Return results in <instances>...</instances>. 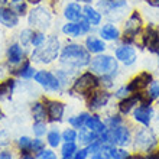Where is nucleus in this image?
<instances>
[{"label": "nucleus", "mask_w": 159, "mask_h": 159, "mask_svg": "<svg viewBox=\"0 0 159 159\" xmlns=\"http://www.w3.org/2000/svg\"><path fill=\"white\" fill-rule=\"evenodd\" d=\"M58 59L61 67L80 71V70L88 67V64L91 61V54L87 51L84 43L67 42L65 45H62V49H61Z\"/></svg>", "instance_id": "1"}, {"label": "nucleus", "mask_w": 159, "mask_h": 159, "mask_svg": "<svg viewBox=\"0 0 159 159\" xmlns=\"http://www.w3.org/2000/svg\"><path fill=\"white\" fill-rule=\"evenodd\" d=\"M61 49H62V43H61L59 38L57 35H49L43 45L39 48H34L30 51L29 59L34 64L49 65L59 58Z\"/></svg>", "instance_id": "2"}, {"label": "nucleus", "mask_w": 159, "mask_h": 159, "mask_svg": "<svg viewBox=\"0 0 159 159\" xmlns=\"http://www.w3.org/2000/svg\"><path fill=\"white\" fill-rule=\"evenodd\" d=\"M28 25L34 30L46 32L52 28L54 23V10L49 7V4H38L29 10L28 13Z\"/></svg>", "instance_id": "3"}, {"label": "nucleus", "mask_w": 159, "mask_h": 159, "mask_svg": "<svg viewBox=\"0 0 159 159\" xmlns=\"http://www.w3.org/2000/svg\"><path fill=\"white\" fill-rule=\"evenodd\" d=\"M88 71L96 74L97 77L101 75H117L119 74V61L114 55L110 54H97L94 55L88 64Z\"/></svg>", "instance_id": "4"}, {"label": "nucleus", "mask_w": 159, "mask_h": 159, "mask_svg": "<svg viewBox=\"0 0 159 159\" xmlns=\"http://www.w3.org/2000/svg\"><path fill=\"white\" fill-rule=\"evenodd\" d=\"M96 88H98V77L91 71L81 72L74 78L70 85V93L77 96L88 97Z\"/></svg>", "instance_id": "5"}, {"label": "nucleus", "mask_w": 159, "mask_h": 159, "mask_svg": "<svg viewBox=\"0 0 159 159\" xmlns=\"http://www.w3.org/2000/svg\"><path fill=\"white\" fill-rule=\"evenodd\" d=\"M158 143V139H156V134L152 129H149L148 126L139 129L134 134V140H133V148L134 151L139 152H151L153 148L156 146Z\"/></svg>", "instance_id": "6"}, {"label": "nucleus", "mask_w": 159, "mask_h": 159, "mask_svg": "<svg viewBox=\"0 0 159 159\" xmlns=\"http://www.w3.org/2000/svg\"><path fill=\"white\" fill-rule=\"evenodd\" d=\"M34 80H35V83L38 84V85H41L45 91L58 93L62 90V85L59 83V80L57 78L55 72L48 71V70H39V71H36Z\"/></svg>", "instance_id": "7"}, {"label": "nucleus", "mask_w": 159, "mask_h": 159, "mask_svg": "<svg viewBox=\"0 0 159 159\" xmlns=\"http://www.w3.org/2000/svg\"><path fill=\"white\" fill-rule=\"evenodd\" d=\"M143 48H146L151 54H159V26L149 23L142 30Z\"/></svg>", "instance_id": "8"}, {"label": "nucleus", "mask_w": 159, "mask_h": 159, "mask_svg": "<svg viewBox=\"0 0 159 159\" xmlns=\"http://www.w3.org/2000/svg\"><path fill=\"white\" fill-rule=\"evenodd\" d=\"M114 57L119 61V64H123L125 67H132L138 61V52L134 49V46L129 45V43H123V42H120L116 46Z\"/></svg>", "instance_id": "9"}, {"label": "nucleus", "mask_w": 159, "mask_h": 159, "mask_svg": "<svg viewBox=\"0 0 159 159\" xmlns=\"http://www.w3.org/2000/svg\"><path fill=\"white\" fill-rule=\"evenodd\" d=\"M6 57H7V64L10 67H19L23 61H26V48L19 43V42H12L6 49Z\"/></svg>", "instance_id": "10"}, {"label": "nucleus", "mask_w": 159, "mask_h": 159, "mask_svg": "<svg viewBox=\"0 0 159 159\" xmlns=\"http://www.w3.org/2000/svg\"><path fill=\"white\" fill-rule=\"evenodd\" d=\"M97 35L106 42H120L121 30L113 22H106L97 28Z\"/></svg>", "instance_id": "11"}, {"label": "nucleus", "mask_w": 159, "mask_h": 159, "mask_svg": "<svg viewBox=\"0 0 159 159\" xmlns=\"http://www.w3.org/2000/svg\"><path fill=\"white\" fill-rule=\"evenodd\" d=\"M110 98H111V94H110L107 90H104V88H96L94 91L88 96V109L90 110H101L103 107H106V106L109 104Z\"/></svg>", "instance_id": "12"}, {"label": "nucleus", "mask_w": 159, "mask_h": 159, "mask_svg": "<svg viewBox=\"0 0 159 159\" xmlns=\"http://www.w3.org/2000/svg\"><path fill=\"white\" fill-rule=\"evenodd\" d=\"M152 81H153V77H152L151 72L143 71V72H139L138 75H134L133 78L130 80L127 87L132 91V94L133 93H142L145 90H148V87L151 85Z\"/></svg>", "instance_id": "13"}, {"label": "nucleus", "mask_w": 159, "mask_h": 159, "mask_svg": "<svg viewBox=\"0 0 159 159\" xmlns=\"http://www.w3.org/2000/svg\"><path fill=\"white\" fill-rule=\"evenodd\" d=\"M153 117V109L151 103H140L133 109V119L143 126H149Z\"/></svg>", "instance_id": "14"}, {"label": "nucleus", "mask_w": 159, "mask_h": 159, "mask_svg": "<svg viewBox=\"0 0 159 159\" xmlns=\"http://www.w3.org/2000/svg\"><path fill=\"white\" fill-rule=\"evenodd\" d=\"M84 46L87 48V51L93 55L97 54H103L106 49H107V45H106V41L98 36L96 34H88L85 35V39H84Z\"/></svg>", "instance_id": "15"}, {"label": "nucleus", "mask_w": 159, "mask_h": 159, "mask_svg": "<svg viewBox=\"0 0 159 159\" xmlns=\"http://www.w3.org/2000/svg\"><path fill=\"white\" fill-rule=\"evenodd\" d=\"M19 22H20V17L15 13V10L10 6L0 7V25H3L7 29H15L17 28Z\"/></svg>", "instance_id": "16"}, {"label": "nucleus", "mask_w": 159, "mask_h": 159, "mask_svg": "<svg viewBox=\"0 0 159 159\" xmlns=\"http://www.w3.org/2000/svg\"><path fill=\"white\" fill-rule=\"evenodd\" d=\"M46 107V116L51 121H61L65 113V104L57 100H45Z\"/></svg>", "instance_id": "17"}, {"label": "nucleus", "mask_w": 159, "mask_h": 159, "mask_svg": "<svg viewBox=\"0 0 159 159\" xmlns=\"http://www.w3.org/2000/svg\"><path fill=\"white\" fill-rule=\"evenodd\" d=\"M62 16L67 22H78L83 17V4L77 2L65 3L62 7Z\"/></svg>", "instance_id": "18"}, {"label": "nucleus", "mask_w": 159, "mask_h": 159, "mask_svg": "<svg viewBox=\"0 0 159 159\" xmlns=\"http://www.w3.org/2000/svg\"><path fill=\"white\" fill-rule=\"evenodd\" d=\"M83 16L91 23L93 28H98L103 23L104 16L98 12V9L93 4H84L83 6Z\"/></svg>", "instance_id": "19"}, {"label": "nucleus", "mask_w": 159, "mask_h": 159, "mask_svg": "<svg viewBox=\"0 0 159 159\" xmlns=\"http://www.w3.org/2000/svg\"><path fill=\"white\" fill-rule=\"evenodd\" d=\"M35 74H36V68H35V65L32 64V61L29 58L23 61L16 70V75L20 77L22 80H32L35 77Z\"/></svg>", "instance_id": "20"}, {"label": "nucleus", "mask_w": 159, "mask_h": 159, "mask_svg": "<svg viewBox=\"0 0 159 159\" xmlns=\"http://www.w3.org/2000/svg\"><path fill=\"white\" fill-rule=\"evenodd\" d=\"M61 34H62L64 36H67V38H72V39L84 36L78 22H65V23L61 26Z\"/></svg>", "instance_id": "21"}, {"label": "nucleus", "mask_w": 159, "mask_h": 159, "mask_svg": "<svg viewBox=\"0 0 159 159\" xmlns=\"http://www.w3.org/2000/svg\"><path fill=\"white\" fill-rule=\"evenodd\" d=\"M85 127L90 129L91 132H94V133H97V134H101L106 129H107L106 123L101 120L98 116H96V114H93V116H88L87 117V120H85Z\"/></svg>", "instance_id": "22"}, {"label": "nucleus", "mask_w": 159, "mask_h": 159, "mask_svg": "<svg viewBox=\"0 0 159 159\" xmlns=\"http://www.w3.org/2000/svg\"><path fill=\"white\" fill-rule=\"evenodd\" d=\"M98 136L100 134H97V133H94V132H91L90 129H87L85 126L84 127H81L80 129V132H78V142L81 143V145H84V146H88V145H91L94 140H97L98 139Z\"/></svg>", "instance_id": "23"}, {"label": "nucleus", "mask_w": 159, "mask_h": 159, "mask_svg": "<svg viewBox=\"0 0 159 159\" xmlns=\"http://www.w3.org/2000/svg\"><path fill=\"white\" fill-rule=\"evenodd\" d=\"M9 6L15 10V13L19 17L28 16V13H29V3L26 0H10Z\"/></svg>", "instance_id": "24"}, {"label": "nucleus", "mask_w": 159, "mask_h": 159, "mask_svg": "<svg viewBox=\"0 0 159 159\" xmlns=\"http://www.w3.org/2000/svg\"><path fill=\"white\" fill-rule=\"evenodd\" d=\"M34 34H35V30L28 26V28H25V29H22L20 32H19V41L17 42H19L23 48H29V46H32Z\"/></svg>", "instance_id": "25"}, {"label": "nucleus", "mask_w": 159, "mask_h": 159, "mask_svg": "<svg viewBox=\"0 0 159 159\" xmlns=\"http://www.w3.org/2000/svg\"><path fill=\"white\" fill-rule=\"evenodd\" d=\"M32 116H34V119L36 121H43L45 120V117H48L46 116V107L42 103H35L34 106H32Z\"/></svg>", "instance_id": "26"}, {"label": "nucleus", "mask_w": 159, "mask_h": 159, "mask_svg": "<svg viewBox=\"0 0 159 159\" xmlns=\"http://www.w3.org/2000/svg\"><path fill=\"white\" fill-rule=\"evenodd\" d=\"M90 116L88 113H85V111H83V113L77 114V116H72V117L68 119V123L74 127V129H81V127H84L85 126V120H87V117Z\"/></svg>", "instance_id": "27"}, {"label": "nucleus", "mask_w": 159, "mask_h": 159, "mask_svg": "<svg viewBox=\"0 0 159 159\" xmlns=\"http://www.w3.org/2000/svg\"><path fill=\"white\" fill-rule=\"evenodd\" d=\"M16 87V81L15 80H6L0 83V97H7L13 93Z\"/></svg>", "instance_id": "28"}, {"label": "nucleus", "mask_w": 159, "mask_h": 159, "mask_svg": "<svg viewBox=\"0 0 159 159\" xmlns=\"http://www.w3.org/2000/svg\"><path fill=\"white\" fill-rule=\"evenodd\" d=\"M61 140H62V136L58 132V129H54L48 132V136H46V142L51 148H58L61 145Z\"/></svg>", "instance_id": "29"}, {"label": "nucleus", "mask_w": 159, "mask_h": 159, "mask_svg": "<svg viewBox=\"0 0 159 159\" xmlns=\"http://www.w3.org/2000/svg\"><path fill=\"white\" fill-rule=\"evenodd\" d=\"M77 151H78V148H77L75 142H64L62 148H61V155L64 158H72Z\"/></svg>", "instance_id": "30"}, {"label": "nucleus", "mask_w": 159, "mask_h": 159, "mask_svg": "<svg viewBox=\"0 0 159 159\" xmlns=\"http://www.w3.org/2000/svg\"><path fill=\"white\" fill-rule=\"evenodd\" d=\"M48 35L45 32H41V30H35L34 38H32V48H39L46 42Z\"/></svg>", "instance_id": "31"}, {"label": "nucleus", "mask_w": 159, "mask_h": 159, "mask_svg": "<svg viewBox=\"0 0 159 159\" xmlns=\"http://www.w3.org/2000/svg\"><path fill=\"white\" fill-rule=\"evenodd\" d=\"M32 130H34V134L36 138H42V136L48 132V127H46L45 121H35Z\"/></svg>", "instance_id": "32"}, {"label": "nucleus", "mask_w": 159, "mask_h": 159, "mask_svg": "<svg viewBox=\"0 0 159 159\" xmlns=\"http://www.w3.org/2000/svg\"><path fill=\"white\" fill-rule=\"evenodd\" d=\"M32 140H34V139L28 138V136H22V138H19V140H17L19 149L23 151V152H29L30 149H32Z\"/></svg>", "instance_id": "33"}, {"label": "nucleus", "mask_w": 159, "mask_h": 159, "mask_svg": "<svg viewBox=\"0 0 159 159\" xmlns=\"http://www.w3.org/2000/svg\"><path fill=\"white\" fill-rule=\"evenodd\" d=\"M61 136H62L64 142H75L78 138V132H75L74 129H65Z\"/></svg>", "instance_id": "34"}, {"label": "nucleus", "mask_w": 159, "mask_h": 159, "mask_svg": "<svg viewBox=\"0 0 159 159\" xmlns=\"http://www.w3.org/2000/svg\"><path fill=\"white\" fill-rule=\"evenodd\" d=\"M78 23H80V28H81V32H83L84 36H85V35H88V34H91L93 29H94V28L91 26V23H90V22H88L84 16L78 20Z\"/></svg>", "instance_id": "35"}, {"label": "nucleus", "mask_w": 159, "mask_h": 159, "mask_svg": "<svg viewBox=\"0 0 159 159\" xmlns=\"http://www.w3.org/2000/svg\"><path fill=\"white\" fill-rule=\"evenodd\" d=\"M104 123L107 127H116V126L123 125V119H121L119 114H114V116H109V117L106 119Z\"/></svg>", "instance_id": "36"}, {"label": "nucleus", "mask_w": 159, "mask_h": 159, "mask_svg": "<svg viewBox=\"0 0 159 159\" xmlns=\"http://www.w3.org/2000/svg\"><path fill=\"white\" fill-rule=\"evenodd\" d=\"M130 94H132V91L129 90L127 85H121V87H119L117 90L114 91V97H116V98H120V100H123V98H126V97H129Z\"/></svg>", "instance_id": "37"}, {"label": "nucleus", "mask_w": 159, "mask_h": 159, "mask_svg": "<svg viewBox=\"0 0 159 159\" xmlns=\"http://www.w3.org/2000/svg\"><path fill=\"white\" fill-rule=\"evenodd\" d=\"M45 149V142L42 140L41 138H36L32 140V149H30V152H36V153H39L41 151H43Z\"/></svg>", "instance_id": "38"}, {"label": "nucleus", "mask_w": 159, "mask_h": 159, "mask_svg": "<svg viewBox=\"0 0 159 159\" xmlns=\"http://www.w3.org/2000/svg\"><path fill=\"white\" fill-rule=\"evenodd\" d=\"M36 159H57V155L51 149H43V151H41L38 153V158Z\"/></svg>", "instance_id": "39"}, {"label": "nucleus", "mask_w": 159, "mask_h": 159, "mask_svg": "<svg viewBox=\"0 0 159 159\" xmlns=\"http://www.w3.org/2000/svg\"><path fill=\"white\" fill-rule=\"evenodd\" d=\"M88 151H87V148H84V149H78V151L74 153V156L72 158L74 159H87L88 158Z\"/></svg>", "instance_id": "40"}, {"label": "nucleus", "mask_w": 159, "mask_h": 159, "mask_svg": "<svg viewBox=\"0 0 159 159\" xmlns=\"http://www.w3.org/2000/svg\"><path fill=\"white\" fill-rule=\"evenodd\" d=\"M9 142H10L9 134L3 129H0V146H6V145H9Z\"/></svg>", "instance_id": "41"}, {"label": "nucleus", "mask_w": 159, "mask_h": 159, "mask_svg": "<svg viewBox=\"0 0 159 159\" xmlns=\"http://www.w3.org/2000/svg\"><path fill=\"white\" fill-rule=\"evenodd\" d=\"M90 159H111L109 156V153L106 151H103V152H98V153H94V155H91V158Z\"/></svg>", "instance_id": "42"}, {"label": "nucleus", "mask_w": 159, "mask_h": 159, "mask_svg": "<svg viewBox=\"0 0 159 159\" xmlns=\"http://www.w3.org/2000/svg\"><path fill=\"white\" fill-rule=\"evenodd\" d=\"M145 3L152 9H159V0H143Z\"/></svg>", "instance_id": "43"}, {"label": "nucleus", "mask_w": 159, "mask_h": 159, "mask_svg": "<svg viewBox=\"0 0 159 159\" xmlns=\"http://www.w3.org/2000/svg\"><path fill=\"white\" fill-rule=\"evenodd\" d=\"M0 159H13L12 158V153H10V152H2V153H0Z\"/></svg>", "instance_id": "44"}, {"label": "nucleus", "mask_w": 159, "mask_h": 159, "mask_svg": "<svg viewBox=\"0 0 159 159\" xmlns=\"http://www.w3.org/2000/svg\"><path fill=\"white\" fill-rule=\"evenodd\" d=\"M74 2H77V3H80V4H93L94 3V0H74Z\"/></svg>", "instance_id": "45"}, {"label": "nucleus", "mask_w": 159, "mask_h": 159, "mask_svg": "<svg viewBox=\"0 0 159 159\" xmlns=\"http://www.w3.org/2000/svg\"><path fill=\"white\" fill-rule=\"evenodd\" d=\"M29 4H32V6H38V4H41V2H43V0H26Z\"/></svg>", "instance_id": "46"}, {"label": "nucleus", "mask_w": 159, "mask_h": 159, "mask_svg": "<svg viewBox=\"0 0 159 159\" xmlns=\"http://www.w3.org/2000/svg\"><path fill=\"white\" fill-rule=\"evenodd\" d=\"M9 2H10V0H0V7H3V6H9Z\"/></svg>", "instance_id": "47"}, {"label": "nucleus", "mask_w": 159, "mask_h": 159, "mask_svg": "<svg viewBox=\"0 0 159 159\" xmlns=\"http://www.w3.org/2000/svg\"><path fill=\"white\" fill-rule=\"evenodd\" d=\"M22 159H36V158H34V156H32V155H25V156H23V158H22Z\"/></svg>", "instance_id": "48"}, {"label": "nucleus", "mask_w": 159, "mask_h": 159, "mask_svg": "<svg viewBox=\"0 0 159 159\" xmlns=\"http://www.w3.org/2000/svg\"><path fill=\"white\" fill-rule=\"evenodd\" d=\"M3 119V111H2V109H0V120Z\"/></svg>", "instance_id": "49"}, {"label": "nucleus", "mask_w": 159, "mask_h": 159, "mask_svg": "<svg viewBox=\"0 0 159 159\" xmlns=\"http://www.w3.org/2000/svg\"><path fill=\"white\" fill-rule=\"evenodd\" d=\"M158 65H159V59H158Z\"/></svg>", "instance_id": "50"}, {"label": "nucleus", "mask_w": 159, "mask_h": 159, "mask_svg": "<svg viewBox=\"0 0 159 159\" xmlns=\"http://www.w3.org/2000/svg\"><path fill=\"white\" fill-rule=\"evenodd\" d=\"M158 103H159V100H158Z\"/></svg>", "instance_id": "51"}, {"label": "nucleus", "mask_w": 159, "mask_h": 159, "mask_svg": "<svg viewBox=\"0 0 159 159\" xmlns=\"http://www.w3.org/2000/svg\"><path fill=\"white\" fill-rule=\"evenodd\" d=\"M158 55H159V54H158Z\"/></svg>", "instance_id": "52"}]
</instances>
